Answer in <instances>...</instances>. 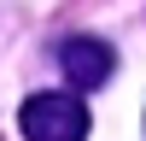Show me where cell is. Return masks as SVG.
I'll return each instance as SVG.
<instances>
[{
    "label": "cell",
    "mask_w": 146,
    "mask_h": 141,
    "mask_svg": "<svg viewBox=\"0 0 146 141\" xmlns=\"http://www.w3.org/2000/svg\"><path fill=\"white\" fill-rule=\"evenodd\" d=\"M58 65H64V82H70V88L94 94L117 70V59H111V47H105L100 35H70V41H58Z\"/></svg>",
    "instance_id": "7a4b0ae2"
},
{
    "label": "cell",
    "mask_w": 146,
    "mask_h": 141,
    "mask_svg": "<svg viewBox=\"0 0 146 141\" xmlns=\"http://www.w3.org/2000/svg\"><path fill=\"white\" fill-rule=\"evenodd\" d=\"M88 124L94 117H88L82 88H70V94H29L23 112H18V129L29 141H82Z\"/></svg>",
    "instance_id": "6da1fadb"
}]
</instances>
